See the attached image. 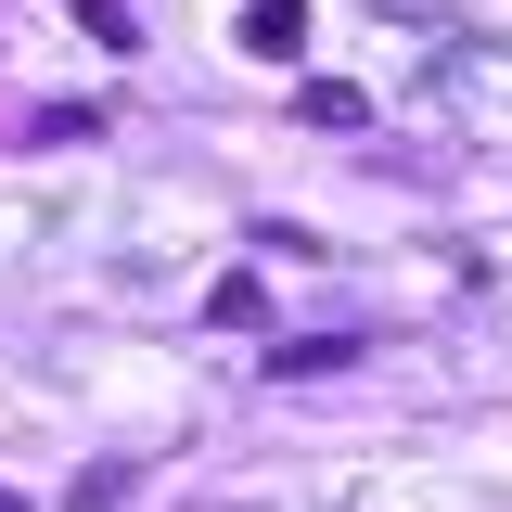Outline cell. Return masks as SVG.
Masks as SVG:
<instances>
[{
	"instance_id": "2",
	"label": "cell",
	"mask_w": 512,
	"mask_h": 512,
	"mask_svg": "<svg viewBox=\"0 0 512 512\" xmlns=\"http://www.w3.org/2000/svg\"><path fill=\"white\" fill-rule=\"evenodd\" d=\"M346 359H359V333H282V346H269L282 384H320V372H346Z\"/></svg>"
},
{
	"instance_id": "3",
	"label": "cell",
	"mask_w": 512,
	"mask_h": 512,
	"mask_svg": "<svg viewBox=\"0 0 512 512\" xmlns=\"http://www.w3.org/2000/svg\"><path fill=\"white\" fill-rule=\"evenodd\" d=\"M205 320H218V333H256V320H269V282H256V269H231V282L205 295Z\"/></svg>"
},
{
	"instance_id": "1",
	"label": "cell",
	"mask_w": 512,
	"mask_h": 512,
	"mask_svg": "<svg viewBox=\"0 0 512 512\" xmlns=\"http://www.w3.org/2000/svg\"><path fill=\"white\" fill-rule=\"evenodd\" d=\"M231 26H244V52H256V64H295V52H308V0H244Z\"/></svg>"
},
{
	"instance_id": "4",
	"label": "cell",
	"mask_w": 512,
	"mask_h": 512,
	"mask_svg": "<svg viewBox=\"0 0 512 512\" xmlns=\"http://www.w3.org/2000/svg\"><path fill=\"white\" fill-rule=\"evenodd\" d=\"M295 116H308V128H359V116H372V103H359L346 77H308V90H295Z\"/></svg>"
},
{
	"instance_id": "6",
	"label": "cell",
	"mask_w": 512,
	"mask_h": 512,
	"mask_svg": "<svg viewBox=\"0 0 512 512\" xmlns=\"http://www.w3.org/2000/svg\"><path fill=\"white\" fill-rule=\"evenodd\" d=\"M0 512H26V500H13V487H0Z\"/></svg>"
},
{
	"instance_id": "5",
	"label": "cell",
	"mask_w": 512,
	"mask_h": 512,
	"mask_svg": "<svg viewBox=\"0 0 512 512\" xmlns=\"http://www.w3.org/2000/svg\"><path fill=\"white\" fill-rule=\"evenodd\" d=\"M77 26H90L103 52H128V39H141V13H128V0H77Z\"/></svg>"
}]
</instances>
